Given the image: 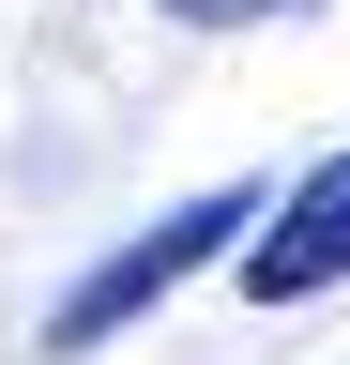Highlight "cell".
Segmentation results:
<instances>
[{
	"mask_svg": "<svg viewBox=\"0 0 350 365\" xmlns=\"http://www.w3.org/2000/svg\"><path fill=\"white\" fill-rule=\"evenodd\" d=\"M259 228H274V198L259 182H213V198H183V213H153L138 244H107L76 289L46 304V350H107V335H138V319L183 289V274H213V259H244Z\"/></svg>",
	"mask_w": 350,
	"mask_h": 365,
	"instance_id": "cell-1",
	"label": "cell"
},
{
	"mask_svg": "<svg viewBox=\"0 0 350 365\" xmlns=\"http://www.w3.org/2000/svg\"><path fill=\"white\" fill-rule=\"evenodd\" d=\"M229 274H244V304H320V289H350V153L304 168L289 198H274V228H259Z\"/></svg>",
	"mask_w": 350,
	"mask_h": 365,
	"instance_id": "cell-2",
	"label": "cell"
},
{
	"mask_svg": "<svg viewBox=\"0 0 350 365\" xmlns=\"http://www.w3.org/2000/svg\"><path fill=\"white\" fill-rule=\"evenodd\" d=\"M153 16H183V31H244V16H289V0H153Z\"/></svg>",
	"mask_w": 350,
	"mask_h": 365,
	"instance_id": "cell-3",
	"label": "cell"
}]
</instances>
